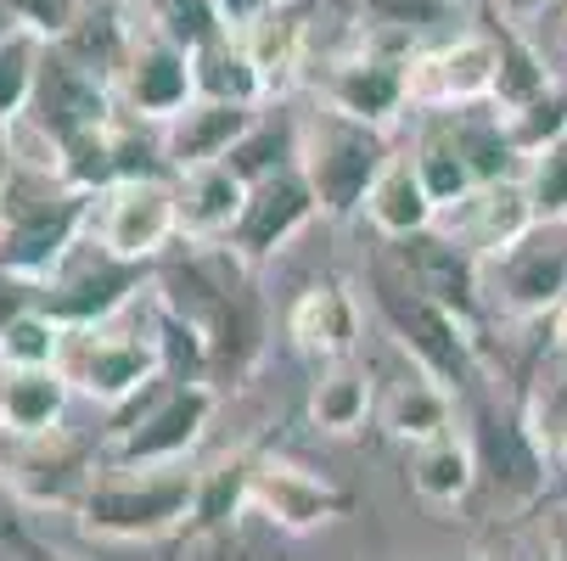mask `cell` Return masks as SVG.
<instances>
[{
    "mask_svg": "<svg viewBox=\"0 0 567 561\" xmlns=\"http://www.w3.org/2000/svg\"><path fill=\"white\" fill-rule=\"evenodd\" d=\"M152 298L197 326L208 349V382L254 376L270 337V314L254 287V264L230 242H181V253L169 248L152 264Z\"/></svg>",
    "mask_w": 567,
    "mask_h": 561,
    "instance_id": "1",
    "label": "cell"
},
{
    "mask_svg": "<svg viewBox=\"0 0 567 561\" xmlns=\"http://www.w3.org/2000/svg\"><path fill=\"white\" fill-rule=\"evenodd\" d=\"M371 303L382 314V326L393 332V343L411 354L416 371L439 376L455 398H466L472 387H483V354H477V332L455 309H444L439 298H427L422 287L404 281L399 264H377L371 270Z\"/></svg>",
    "mask_w": 567,
    "mask_h": 561,
    "instance_id": "2",
    "label": "cell"
},
{
    "mask_svg": "<svg viewBox=\"0 0 567 561\" xmlns=\"http://www.w3.org/2000/svg\"><path fill=\"white\" fill-rule=\"evenodd\" d=\"M214 411H219V387L208 376L181 382L164 371L130 405H118L102 438V466H181L203 444Z\"/></svg>",
    "mask_w": 567,
    "mask_h": 561,
    "instance_id": "3",
    "label": "cell"
},
{
    "mask_svg": "<svg viewBox=\"0 0 567 561\" xmlns=\"http://www.w3.org/2000/svg\"><path fill=\"white\" fill-rule=\"evenodd\" d=\"M388 164H393V141L382 124L349 118L338 107H320V113L298 118V169L309 175L327 219L365 214V197Z\"/></svg>",
    "mask_w": 567,
    "mask_h": 561,
    "instance_id": "4",
    "label": "cell"
},
{
    "mask_svg": "<svg viewBox=\"0 0 567 561\" xmlns=\"http://www.w3.org/2000/svg\"><path fill=\"white\" fill-rule=\"evenodd\" d=\"M197 500V471L181 466H102L79 500V528L91 539H164L186 528Z\"/></svg>",
    "mask_w": 567,
    "mask_h": 561,
    "instance_id": "5",
    "label": "cell"
},
{
    "mask_svg": "<svg viewBox=\"0 0 567 561\" xmlns=\"http://www.w3.org/2000/svg\"><path fill=\"white\" fill-rule=\"evenodd\" d=\"M146 287H152V264L118 259L85 230L40 281H29V298L62 326H102V320H118Z\"/></svg>",
    "mask_w": 567,
    "mask_h": 561,
    "instance_id": "6",
    "label": "cell"
},
{
    "mask_svg": "<svg viewBox=\"0 0 567 561\" xmlns=\"http://www.w3.org/2000/svg\"><path fill=\"white\" fill-rule=\"evenodd\" d=\"M96 471H102V444L68 427H45V433L0 427V489L34 511H79Z\"/></svg>",
    "mask_w": 567,
    "mask_h": 561,
    "instance_id": "7",
    "label": "cell"
},
{
    "mask_svg": "<svg viewBox=\"0 0 567 561\" xmlns=\"http://www.w3.org/2000/svg\"><path fill=\"white\" fill-rule=\"evenodd\" d=\"M461 416H466V444L477 455V484L489 489L501 506H512V511L534 506L545 495L550 455L528 433L523 411L506 405V398H495L489 387H472L461 398Z\"/></svg>",
    "mask_w": 567,
    "mask_h": 561,
    "instance_id": "8",
    "label": "cell"
},
{
    "mask_svg": "<svg viewBox=\"0 0 567 561\" xmlns=\"http://www.w3.org/2000/svg\"><path fill=\"white\" fill-rule=\"evenodd\" d=\"M56 365L73 382V393L118 411L141 387H152L164 376V349H157V326L152 332H113V320H102V326H68Z\"/></svg>",
    "mask_w": 567,
    "mask_h": 561,
    "instance_id": "9",
    "label": "cell"
},
{
    "mask_svg": "<svg viewBox=\"0 0 567 561\" xmlns=\"http://www.w3.org/2000/svg\"><path fill=\"white\" fill-rule=\"evenodd\" d=\"M483 303L512 320H550L567 303V236L561 219H539L523 242L483 259Z\"/></svg>",
    "mask_w": 567,
    "mask_h": 561,
    "instance_id": "10",
    "label": "cell"
},
{
    "mask_svg": "<svg viewBox=\"0 0 567 561\" xmlns=\"http://www.w3.org/2000/svg\"><path fill=\"white\" fill-rule=\"evenodd\" d=\"M91 236L118 259L157 264L181 242V197L175 175H141V180H113L91 202Z\"/></svg>",
    "mask_w": 567,
    "mask_h": 561,
    "instance_id": "11",
    "label": "cell"
},
{
    "mask_svg": "<svg viewBox=\"0 0 567 561\" xmlns=\"http://www.w3.org/2000/svg\"><path fill=\"white\" fill-rule=\"evenodd\" d=\"M411 40L404 34H382L371 29L365 45L343 62H332L320 73V102L349 113V118H365V124H393L404 107H411Z\"/></svg>",
    "mask_w": 567,
    "mask_h": 561,
    "instance_id": "12",
    "label": "cell"
},
{
    "mask_svg": "<svg viewBox=\"0 0 567 561\" xmlns=\"http://www.w3.org/2000/svg\"><path fill=\"white\" fill-rule=\"evenodd\" d=\"M124 107H118V91H113V79L85 67L73 51L62 45H45L40 56V73H34V96L23 107V124L40 129L51 146L73 141V135H85V129H102L113 124Z\"/></svg>",
    "mask_w": 567,
    "mask_h": 561,
    "instance_id": "13",
    "label": "cell"
},
{
    "mask_svg": "<svg viewBox=\"0 0 567 561\" xmlns=\"http://www.w3.org/2000/svg\"><path fill=\"white\" fill-rule=\"evenodd\" d=\"M539 225L534 214V197L523 186V175H501V180H477L466 197H455L450 208H439L433 230H444L455 248H466L477 264L506 253L512 242H523V236Z\"/></svg>",
    "mask_w": 567,
    "mask_h": 561,
    "instance_id": "14",
    "label": "cell"
},
{
    "mask_svg": "<svg viewBox=\"0 0 567 561\" xmlns=\"http://www.w3.org/2000/svg\"><path fill=\"white\" fill-rule=\"evenodd\" d=\"M315 214H320V197H315L309 175H303L298 164H287V169H276V175H265V180L248 186L241 219L230 225L225 242L259 270V264H270V259L292 242V236H298Z\"/></svg>",
    "mask_w": 567,
    "mask_h": 561,
    "instance_id": "15",
    "label": "cell"
},
{
    "mask_svg": "<svg viewBox=\"0 0 567 561\" xmlns=\"http://www.w3.org/2000/svg\"><path fill=\"white\" fill-rule=\"evenodd\" d=\"M118 107L141 124H169L186 102H197V73H192V51L164 40V34H146L135 29L130 56L113 79Z\"/></svg>",
    "mask_w": 567,
    "mask_h": 561,
    "instance_id": "16",
    "label": "cell"
},
{
    "mask_svg": "<svg viewBox=\"0 0 567 561\" xmlns=\"http://www.w3.org/2000/svg\"><path fill=\"white\" fill-rule=\"evenodd\" d=\"M248 511H259L270 528L281 533H315V528H327L338 517L354 511V495L338 489L332 477H320L298 460H281V455H259L254 466V500Z\"/></svg>",
    "mask_w": 567,
    "mask_h": 561,
    "instance_id": "17",
    "label": "cell"
},
{
    "mask_svg": "<svg viewBox=\"0 0 567 561\" xmlns=\"http://www.w3.org/2000/svg\"><path fill=\"white\" fill-rule=\"evenodd\" d=\"M495 91V40L489 29L411 51V107L422 113H450V107H477Z\"/></svg>",
    "mask_w": 567,
    "mask_h": 561,
    "instance_id": "18",
    "label": "cell"
},
{
    "mask_svg": "<svg viewBox=\"0 0 567 561\" xmlns=\"http://www.w3.org/2000/svg\"><path fill=\"white\" fill-rule=\"evenodd\" d=\"M287 337L298 343V354H309L315 365H338L354 354L360 343V303L343 281H315L292 298L287 309Z\"/></svg>",
    "mask_w": 567,
    "mask_h": 561,
    "instance_id": "19",
    "label": "cell"
},
{
    "mask_svg": "<svg viewBox=\"0 0 567 561\" xmlns=\"http://www.w3.org/2000/svg\"><path fill=\"white\" fill-rule=\"evenodd\" d=\"M265 107H241V102H214V96H197L186 102L169 124H164V152L175 175L181 169H197V164H219V157L248 135V124L259 118Z\"/></svg>",
    "mask_w": 567,
    "mask_h": 561,
    "instance_id": "20",
    "label": "cell"
},
{
    "mask_svg": "<svg viewBox=\"0 0 567 561\" xmlns=\"http://www.w3.org/2000/svg\"><path fill=\"white\" fill-rule=\"evenodd\" d=\"M175 197H181V242H225L230 225L241 219V202H248V180L219 157V164L181 169Z\"/></svg>",
    "mask_w": 567,
    "mask_h": 561,
    "instance_id": "21",
    "label": "cell"
},
{
    "mask_svg": "<svg viewBox=\"0 0 567 561\" xmlns=\"http://www.w3.org/2000/svg\"><path fill=\"white\" fill-rule=\"evenodd\" d=\"M455 411H461V398L439 382V376H427V371H411V376H399L388 393H382V405H377V416H382V427L399 438V444H427V438H439V433H450L455 427Z\"/></svg>",
    "mask_w": 567,
    "mask_h": 561,
    "instance_id": "22",
    "label": "cell"
},
{
    "mask_svg": "<svg viewBox=\"0 0 567 561\" xmlns=\"http://www.w3.org/2000/svg\"><path fill=\"white\" fill-rule=\"evenodd\" d=\"M236 34L248 40L254 62L265 67L270 96H281V91L298 85V67H303V45H309V0H281V7L259 12L254 23H241Z\"/></svg>",
    "mask_w": 567,
    "mask_h": 561,
    "instance_id": "23",
    "label": "cell"
},
{
    "mask_svg": "<svg viewBox=\"0 0 567 561\" xmlns=\"http://www.w3.org/2000/svg\"><path fill=\"white\" fill-rule=\"evenodd\" d=\"M192 73H197V96L241 102V107H265V102H276L265 67L254 62L248 40H241L236 29H225L219 40L197 45V51H192Z\"/></svg>",
    "mask_w": 567,
    "mask_h": 561,
    "instance_id": "24",
    "label": "cell"
},
{
    "mask_svg": "<svg viewBox=\"0 0 567 561\" xmlns=\"http://www.w3.org/2000/svg\"><path fill=\"white\" fill-rule=\"evenodd\" d=\"M365 219L388 236V242H404V236H416V230H433L439 202H433V191L416 175V157L393 152V164L377 175V186L365 197Z\"/></svg>",
    "mask_w": 567,
    "mask_h": 561,
    "instance_id": "25",
    "label": "cell"
},
{
    "mask_svg": "<svg viewBox=\"0 0 567 561\" xmlns=\"http://www.w3.org/2000/svg\"><path fill=\"white\" fill-rule=\"evenodd\" d=\"M411 489L433 511H455L461 500H472V489H477V455H472L466 433H439V438L411 449Z\"/></svg>",
    "mask_w": 567,
    "mask_h": 561,
    "instance_id": "26",
    "label": "cell"
},
{
    "mask_svg": "<svg viewBox=\"0 0 567 561\" xmlns=\"http://www.w3.org/2000/svg\"><path fill=\"white\" fill-rule=\"evenodd\" d=\"M73 382L62 376V365H18L7 371V387H0V427L12 433H45L62 427Z\"/></svg>",
    "mask_w": 567,
    "mask_h": 561,
    "instance_id": "27",
    "label": "cell"
},
{
    "mask_svg": "<svg viewBox=\"0 0 567 561\" xmlns=\"http://www.w3.org/2000/svg\"><path fill=\"white\" fill-rule=\"evenodd\" d=\"M254 466H259V449H236L219 466L197 471V500H192L186 533H225L241 511H248V500H254Z\"/></svg>",
    "mask_w": 567,
    "mask_h": 561,
    "instance_id": "28",
    "label": "cell"
},
{
    "mask_svg": "<svg viewBox=\"0 0 567 561\" xmlns=\"http://www.w3.org/2000/svg\"><path fill=\"white\" fill-rule=\"evenodd\" d=\"M489 40H495V91H489V107L495 113H512L523 102H534L545 85H550V67L545 56L523 40V23L501 18L489 7Z\"/></svg>",
    "mask_w": 567,
    "mask_h": 561,
    "instance_id": "29",
    "label": "cell"
},
{
    "mask_svg": "<svg viewBox=\"0 0 567 561\" xmlns=\"http://www.w3.org/2000/svg\"><path fill=\"white\" fill-rule=\"evenodd\" d=\"M371 411H377L371 376H365V371H354L349 360L327 365V371L315 376V387H309V427H315V433H332V438L360 433Z\"/></svg>",
    "mask_w": 567,
    "mask_h": 561,
    "instance_id": "30",
    "label": "cell"
},
{
    "mask_svg": "<svg viewBox=\"0 0 567 561\" xmlns=\"http://www.w3.org/2000/svg\"><path fill=\"white\" fill-rule=\"evenodd\" d=\"M225 164L248 186L287 169V164H298V113H287L281 102H265V113L248 124V135L225 152Z\"/></svg>",
    "mask_w": 567,
    "mask_h": 561,
    "instance_id": "31",
    "label": "cell"
},
{
    "mask_svg": "<svg viewBox=\"0 0 567 561\" xmlns=\"http://www.w3.org/2000/svg\"><path fill=\"white\" fill-rule=\"evenodd\" d=\"M517 411H523L528 433L539 438V449L556 455V444L567 438V349H561V343L539 360L528 393L517 398Z\"/></svg>",
    "mask_w": 567,
    "mask_h": 561,
    "instance_id": "32",
    "label": "cell"
},
{
    "mask_svg": "<svg viewBox=\"0 0 567 561\" xmlns=\"http://www.w3.org/2000/svg\"><path fill=\"white\" fill-rule=\"evenodd\" d=\"M62 320H51L45 309H18L12 320H0V365L18 371V365H56L62 354Z\"/></svg>",
    "mask_w": 567,
    "mask_h": 561,
    "instance_id": "33",
    "label": "cell"
},
{
    "mask_svg": "<svg viewBox=\"0 0 567 561\" xmlns=\"http://www.w3.org/2000/svg\"><path fill=\"white\" fill-rule=\"evenodd\" d=\"M501 124H506L512 146L523 152V164H528V157H534V152H545L556 135H567V79H550V85H545L534 102H523V107L501 113Z\"/></svg>",
    "mask_w": 567,
    "mask_h": 561,
    "instance_id": "34",
    "label": "cell"
},
{
    "mask_svg": "<svg viewBox=\"0 0 567 561\" xmlns=\"http://www.w3.org/2000/svg\"><path fill=\"white\" fill-rule=\"evenodd\" d=\"M411 157H416V175H422V186L433 191V202H439V208H450L455 197H466V191L477 186L472 164L455 152V141L444 135V124H439V118L427 124V135H422V146H416Z\"/></svg>",
    "mask_w": 567,
    "mask_h": 561,
    "instance_id": "35",
    "label": "cell"
},
{
    "mask_svg": "<svg viewBox=\"0 0 567 561\" xmlns=\"http://www.w3.org/2000/svg\"><path fill=\"white\" fill-rule=\"evenodd\" d=\"M45 40L29 29H12L0 40V124H18L29 96H34V73H40Z\"/></svg>",
    "mask_w": 567,
    "mask_h": 561,
    "instance_id": "36",
    "label": "cell"
},
{
    "mask_svg": "<svg viewBox=\"0 0 567 561\" xmlns=\"http://www.w3.org/2000/svg\"><path fill=\"white\" fill-rule=\"evenodd\" d=\"M354 12H360L371 29L404 34V40L416 45V34L461 23V0H354Z\"/></svg>",
    "mask_w": 567,
    "mask_h": 561,
    "instance_id": "37",
    "label": "cell"
},
{
    "mask_svg": "<svg viewBox=\"0 0 567 561\" xmlns=\"http://www.w3.org/2000/svg\"><path fill=\"white\" fill-rule=\"evenodd\" d=\"M523 186H528L539 219H567V135H556L545 152L528 157V164H523Z\"/></svg>",
    "mask_w": 567,
    "mask_h": 561,
    "instance_id": "38",
    "label": "cell"
},
{
    "mask_svg": "<svg viewBox=\"0 0 567 561\" xmlns=\"http://www.w3.org/2000/svg\"><path fill=\"white\" fill-rule=\"evenodd\" d=\"M7 7H12L18 29H29V34H40L45 45H56V40H68V29L79 23L85 0H7Z\"/></svg>",
    "mask_w": 567,
    "mask_h": 561,
    "instance_id": "39",
    "label": "cell"
},
{
    "mask_svg": "<svg viewBox=\"0 0 567 561\" xmlns=\"http://www.w3.org/2000/svg\"><path fill=\"white\" fill-rule=\"evenodd\" d=\"M489 7H495L501 18H512V23H523V29H528L534 18H545V12L556 7V0H489Z\"/></svg>",
    "mask_w": 567,
    "mask_h": 561,
    "instance_id": "40",
    "label": "cell"
},
{
    "mask_svg": "<svg viewBox=\"0 0 567 561\" xmlns=\"http://www.w3.org/2000/svg\"><path fill=\"white\" fill-rule=\"evenodd\" d=\"M270 7H281V0H219V12H225V23H230V29L254 23V18H259V12H270Z\"/></svg>",
    "mask_w": 567,
    "mask_h": 561,
    "instance_id": "41",
    "label": "cell"
},
{
    "mask_svg": "<svg viewBox=\"0 0 567 561\" xmlns=\"http://www.w3.org/2000/svg\"><path fill=\"white\" fill-rule=\"evenodd\" d=\"M545 550H550V561H567V500L545 517Z\"/></svg>",
    "mask_w": 567,
    "mask_h": 561,
    "instance_id": "42",
    "label": "cell"
},
{
    "mask_svg": "<svg viewBox=\"0 0 567 561\" xmlns=\"http://www.w3.org/2000/svg\"><path fill=\"white\" fill-rule=\"evenodd\" d=\"M7 539H12V544H18V550H23V561H73V555H62V550H51V544H45V539H34V533H29V528H12V533H7Z\"/></svg>",
    "mask_w": 567,
    "mask_h": 561,
    "instance_id": "43",
    "label": "cell"
},
{
    "mask_svg": "<svg viewBox=\"0 0 567 561\" xmlns=\"http://www.w3.org/2000/svg\"><path fill=\"white\" fill-rule=\"evenodd\" d=\"M12 169H18V141H12V124H0V208H7Z\"/></svg>",
    "mask_w": 567,
    "mask_h": 561,
    "instance_id": "44",
    "label": "cell"
},
{
    "mask_svg": "<svg viewBox=\"0 0 567 561\" xmlns=\"http://www.w3.org/2000/svg\"><path fill=\"white\" fill-rule=\"evenodd\" d=\"M550 332H556V343H561V349H567V303H561V309H556V314H550Z\"/></svg>",
    "mask_w": 567,
    "mask_h": 561,
    "instance_id": "45",
    "label": "cell"
},
{
    "mask_svg": "<svg viewBox=\"0 0 567 561\" xmlns=\"http://www.w3.org/2000/svg\"><path fill=\"white\" fill-rule=\"evenodd\" d=\"M18 29V18H12V7H7V0H0V40H7Z\"/></svg>",
    "mask_w": 567,
    "mask_h": 561,
    "instance_id": "46",
    "label": "cell"
},
{
    "mask_svg": "<svg viewBox=\"0 0 567 561\" xmlns=\"http://www.w3.org/2000/svg\"><path fill=\"white\" fill-rule=\"evenodd\" d=\"M550 466H567V438L556 444V455H550Z\"/></svg>",
    "mask_w": 567,
    "mask_h": 561,
    "instance_id": "47",
    "label": "cell"
},
{
    "mask_svg": "<svg viewBox=\"0 0 567 561\" xmlns=\"http://www.w3.org/2000/svg\"><path fill=\"white\" fill-rule=\"evenodd\" d=\"M556 29H561V40H567V0H561V12H556Z\"/></svg>",
    "mask_w": 567,
    "mask_h": 561,
    "instance_id": "48",
    "label": "cell"
},
{
    "mask_svg": "<svg viewBox=\"0 0 567 561\" xmlns=\"http://www.w3.org/2000/svg\"><path fill=\"white\" fill-rule=\"evenodd\" d=\"M455 561H495V555H483V550H472V555H455Z\"/></svg>",
    "mask_w": 567,
    "mask_h": 561,
    "instance_id": "49",
    "label": "cell"
},
{
    "mask_svg": "<svg viewBox=\"0 0 567 561\" xmlns=\"http://www.w3.org/2000/svg\"><path fill=\"white\" fill-rule=\"evenodd\" d=\"M0 387H7V365H0Z\"/></svg>",
    "mask_w": 567,
    "mask_h": 561,
    "instance_id": "50",
    "label": "cell"
},
{
    "mask_svg": "<svg viewBox=\"0 0 567 561\" xmlns=\"http://www.w3.org/2000/svg\"><path fill=\"white\" fill-rule=\"evenodd\" d=\"M338 7H354V0H338Z\"/></svg>",
    "mask_w": 567,
    "mask_h": 561,
    "instance_id": "51",
    "label": "cell"
},
{
    "mask_svg": "<svg viewBox=\"0 0 567 561\" xmlns=\"http://www.w3.org/2000/svg\"><path fill=\"white\" fill-rule=\"evenodd\" d=\"M561 236H567V219H561Z\"/></svg>",
    "mask_w": 567,
    "mask_h": 561,
    "instance_id": "52",
    "label": "cell"
}]
</instances>
